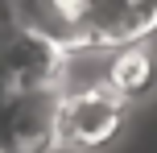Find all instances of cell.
<instances>
[{
	"mask_svg": "<svg viewBox=\"0 0 157 153\" xmlns=\"http://www.w3.org/2000/svg\"><path fill=\"white\" fill-rule=\"evenodd\" d=\"M128 104H120L112 91H87V95H66L58 99L54 116V145L71 153H91L103 149L120 128H124Z\"/></svg>",
	"mask_w": 157,
	"mask_h": 153,
	"instance_id": "2",
	"label": "cell"
},
{
	"mask_svg": "<svg viewBox=\"0 0 157 153\" xmlns=\"http://www.w3.org/2000/svg\"><path fill=\"white\" fill-rule=\"evenodd\" d=\"M8 29H13V17H8V4H0V41H4Z\"/></svg>",
	"mask_w": 157,
	"mask_h": 153,
	"instance_id": "6",
	"label": "cell"
},
{
	"mask_svg": "<svg viewBox=\"0 0 157 153\" xmlns=\"http://www.w3.org/2000/svg\"><path fill=\"white\" fill-rule=\"evenodd\" d=\"M75 46L124 50L157 33V0H66Z\"/></svg>",
	"mask_w": 157,
	"mask_h": 153,
	"instance_id": "1",
	"label": "cell"
},
{
	"mask_svg": "<svg viewBox=\"0 0 157 153\" xmlns=\"http://www.w3.org/2000/svg\"><path fill=\"white\" fill-rule=\"evenodd\" d=\"M58 91H13L0 104V153H54Z\"/></svg>",
	"mask_w": 157,
	"mask_h": 153,
	"instance_id": "3",
	"label": "cell"
},
{
	"mask_svg": "<svg viewBox=\"0 0 157 153\" xmlns=\"http://www.w3.org/2000/svg\"><path fill=\"white\" fill-rule=\"evenodd\" d=\"M157 83V62L145 46H124L112 54V71H108V91L120 104L149 95V87Z\"/></svg>",
	"mask_w": 157,
	"mask_h": 153,
	"instance_id": "5",
	"label": "cell"
},
{
	"mask_svg": "<svg viewBox=\"0 0 157 153\" xmlns=\"http://www.w3.org/2000/svg\"><path fill=\"white\" fill-rule=\"evenodd\" d=\"M0 104H4V87H0Z\"/></svg>",
	"mask_w": 157,
	"mask_h": 153,
	"instance_id": "7",
	"label": "cell"
},
{
	"mask_svg": "<svg viewBox=\"0 0 157 153\" xmlns=\"http://www.w3.org/2000/svg\"><path fill=\"white\" fill-rule=\"evenodd\" d=\"M58 54L62 50H54L50 41L33 37L25 29H8L4 41H0V87H4V95L54 87Z\"/></svg>",
	"mask_w": 157,
	"mask_h": 153,
	"instance_id": "4",
	"label": "cell"
}]
</instances>
